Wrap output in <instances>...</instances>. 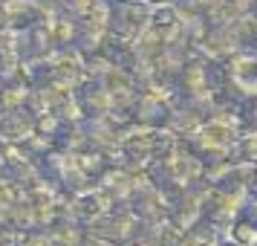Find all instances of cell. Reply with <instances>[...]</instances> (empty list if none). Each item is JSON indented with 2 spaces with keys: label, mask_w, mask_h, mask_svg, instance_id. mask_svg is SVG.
Returning a JSON list of instances; mask_svg holds the SVG:
<instances>
[{
  "label": "cell",
  "mask_w": 257,
  "mask_h": 246,
  "mask_svg": "<svg viewBox=\"0 0 257 246\" xmlns=\"http://www.w3.org/2000/svg\"><path fill=\"white\" fill-rule=\"evenodd\" d=\"M220 237H222V229L211 220L208 214L199 217L191 229H185V243L188 246H217Z\"/></svg>",
  "instance_id": "cell-1"
},
{
  "label": "cell",
  "mask_w": 257,
  "mask_h": 246,
  "mask_svg": "<svg viewBox=\"0 0 257 246\" xmlns=\"http://www.w3.org/2000/svg\"><path fill=\"white\" fill-rule=\"evenodd\" d=\"M234 159L237 162H257V128H245L234 139Z\"/></svg>",
  "instance_id": "cell-2"
},
{
  "label": "cell",
  "mask_w": 257,
  "mask_h": 246,
  "mask_svg": "<svg viewBox=\"0 0 257 246\" xmlns=\"http://www.w3.org/2000/svg\"><path fill=\"white\" fill-rule=\"evenodd\" d=\"M174 24H179V12H176V6L165 3V6H159V9L153 12V26H156V29H165V26H174Z\"/></svg>",
  "instance_id": "cell-3"
},
{
  "label": "cell",
  "mask_w": 257,
  "mask_h": 246,
  "mask_svg": "<svg viewBox=\"0 0 257 246\" xmlns=\"http://www.w3.org/2000/svg\"><path fill=\"white\" fill-rule=\"evenodd\" d=\"M225 3L234 6L240 15H243V12H254V9H257V0H225Z\"/></svg>",
  "instance_id": "cell-4"
},
{
  "label": "cell",
  "mask_w": 257,
  "mask_h": 246,
  "mask_svg": "<svg viewBox=\"0 0 257 246\" xmlns=\"http://www.w3.org/2000/svg\"><path fill=\"white\" fill-rule=\"evenodd\" d=\"M217 3H222V0H191V9H197L199 15H205L208 9H214Z\"/></svg>",
  "instance_id": "cell-5"
},
{
  "label": "cell",
  "mask_w": 257,
  "mask_h": 246,
  "mask_svg": "<svg viewBox=\"0 0 257 246\" xmlns=\"http://www.w3.org/2000/svg\"><path fill=\"white\" fill-rule=\"evenodd\" d=\"M217 246H240V243H237L231 234H228V237H220V243H217Z\"/></svg>",
  "instance_id": "cell-6"
},
{
  "label": "cell",
  "mask_w": 257,
  "mask_h": 246,
  "mask_svg": "<svg viewBox=\"0 0 257 246\" xmlns=\"http://www.w3.org/2000/svg\"><path fill=\"white\" fill-rule=\"evenodd\" d=\"M254 55H257V44H254Z\"/></svg>",
  "instance_id": "cell-7"
}]
</instances>
